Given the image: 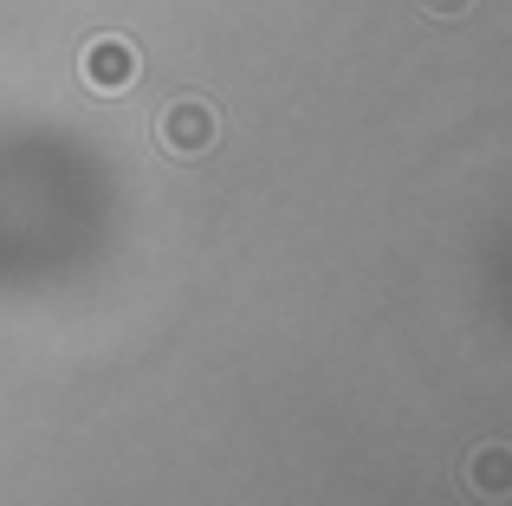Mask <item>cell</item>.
<instances>
[{
    "instance_id": "3957f363",
    "label": "cell",
    "mask_w": 512,
    "mask_h": 506,
    "mask_svg": "<svg viewBox=\"0 0 512 506\" xmlns=\"http://www.w3.org/2000/svg\"><path fill=\"white\" fill-rule=\"evenodd\" d=\"M467 487L474 494H487V500H500V494H512V448H500V442H487V448H474L467 455Z\"/></svg>"
},
{
    "instance_id": "6da1fadb",
    "label": "cell",
    "mask_w": 512,
    "mask_h": 506,
    "mask_svg": "<svg viewBox=\"0 0 512 506\" xmlns=\"http://www.w3.org/2000/svg\"><path fill=\"white\" fill-rule=\"evenodd\" d=\"M214 137H221V117L201 98H175V104H163V117H156V143H163V156H175V163L208 156Z\"/></svg>"
},
{
    "instance_id": "277c9868",
    "label": "cell",
    "mask_w": 512,
    "mask_h": 506,
    "mask_svg": "<svg viewBox=\"0 0 512 506\" xmlns=\"http://www.w3.org/2000/svg\"><path fill=\"white\" fill-rule=\"evenodd\" d=\"M428 20H461V13H474V0H422Z\"/></svg>"
},
{
    "instance_id": "7a4b0ae2",
    "label": "cell",
    "mask_w": 512,
    "mask_h": 506,
    "mask_svg": "<svg viewBox=\"0 0 512 506\" xmlns=\"http://www.w3.org/2000/svg\"><path fill=\"white\" fill-rule=\"evenodd\" d=\"M78 78H85L91 91H104V98H117V91H130L143 78V59H137L130 39L104 33V39H91V46L78 52Z\"/></svg>"
}]
</instances>
